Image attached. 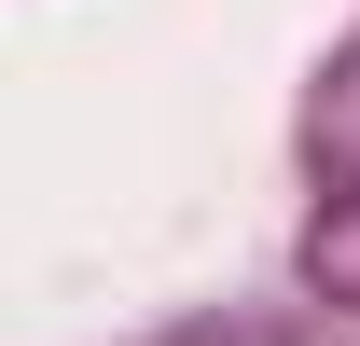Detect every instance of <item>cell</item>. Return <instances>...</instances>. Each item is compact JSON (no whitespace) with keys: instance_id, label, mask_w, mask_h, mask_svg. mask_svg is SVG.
<instances>
[{"instance_id":"1","label":"cell","mask_w":360,"mask_h":346,"mask_svg":"<svg viewBox=\"0 0 360 346\" xmlns=\"http://www.w3.org/2000/svg\"><path fill=\"white\" fill-rule=\"evenodd\" d=\"M319 263H333V277L360 291V222H347V236H319Z\"/></svg>"}]
</instances>
